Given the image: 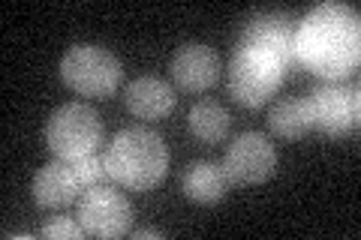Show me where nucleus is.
I'll use <instances>...</instances> for the list:
<instances>
[{
  "instance_id": "f257e3e1",
  "label": "nucleus",
  "mask_w": 361,
  "mask_h": 240,
  "mask_svg": "<svg viewBox=\"0 0 361 240\" xmlns=\"http://www.w3.org/2000/svg\"><path fill=\"white\" fill-rule=\"evenodd\" d=\"M295 54L310 72L343 78L358 66V15L341 4H322L301 21Z\"/></svg>"
},
{
  "instance_id": "f03ea898",
  "label": "nucleus",
  "mask_w": 361,
  "mask_h": 240,
  "mask_svg": "<svg viewBox=\"0 0 361 240\" xmlns=\"http://www.w3.org/2000/svg\"><path fill=\"white\" fill-rule=\"evenodd\" d=\"M106 168L109 177L127 189H154L169 171L166 141L145 127L121 130L106 151Z\"/></svg>"
},
{
  "instance_id": "7ed1b4c3",
  "label": "nucleus",
  "mask_w": 361,
  "mask_h": 240,
  "mask_svg": "<svg viewBox=\"0 0 361 240\" xmlns=\"http://www.w3.org/2000/svg\"><path fill=\"white\" fill-rule=\"evenodd\" d=\"M45 144L58 159L75 163L87 153H97V147L103 144V120L85 102H63L49 118Z\"/></svg>"
},
{
  "instance_id": "20e7f679",
  "label": "nucleus",
  "mask_w": 361,
  "mask_h": 240,
  "mask_svg": "<svg viewBox=\"0 0 361 240\" xmlns=\"http://www.w3.org/2000/svg\"><path fill=\"white\" fill-rule=\"evenodd\" d=\"M121 61L103 45H73L61 57V78L63 84L82 96H111L121 84Z\"/></svg>"
},
{
  "instance_id": "39448f33",
  "label": "nucleus",
  "mask_w": 361,
  "mask_h": 240,
  "mask_svg": "<svg viewBox=\"0 0 361 240\" xmlns=\"http://www.w3.org/2000/svg\"><path fill=\"white\" fill-rule=\"evenodd\" d=\"M283 75L286 66L274 54L241 45L229 66V90L235 102H241L244 108H259L277 94V87L283 84Z\"/></svg>"
},
{
  "instance_id": "423d86ee",
  "label": "nucleus",
  "mask_w": 361,
  "mask_h": 240,
  "mask_svg": "<svg viewBox=\"0 0 361 240\" xmlns=\"http://www.w3.org/2000/svg\"><path fill=\"white\" fill-rule=\"evenodd\" d=\"M223 171L235 187H256L277 171V147L262 132L238 135L223 156Z\"/></svg>"
},
{
  "instance_id": "0eeeda50",
  "label": "nucleus",
  "mask_w": 361,
  "mask_h": 240,
  "mask_svg": "<svg viewBox=\"0 0 361 240\" xmlns=\"http://www.w3.org/2000/svg\"><path fill=\"white\" fill-rule=\"evenodd\" d=\"M78 222L90 237H123L130 232L133 208L111 184H99L82 192L78 201Z\"/></svg>"
},
{
  "instance_id": "6e6552de",
  "label": "nucleus",
  "mask_w": 361,
  "mask_h": 240,
  "mask_svg": "<svg viewBox=\"0 0 361 240\" xmlns=\"http://www.w3.org/2000/svg\"><path fill=\"white\" fill-rule=\"evenodd\" d=\"M310 123L329 139L353 132L358 127V90L355 87H337V84H319L307 96Z\"/></svg>"
},
{
  "instance_id": "1a4fd4ad",
  "label": "nucleus",
  "mask_w": 361,
  "mask_h": 240,
  "mask_svg": "<svg viewBox=\"0 0 361 240\" xmlns=\"http://www.w3.org/2000/svg\"><path fill=\"white\" fill-rule=\"evenodd\" d=\"M295 33H298V25L292 18L280 15V13H259L247 21V27L241 33V45H250V49L274 54L289 72L292 66L298 63Z\"/></svg>"
},
{
  "instance_id": "9d476101",
  "label": "nucleus",
  "mask_w": 361,
  "mask_h": 240,
  "mask_svg": "<svg viewBox=\"0 0 361 240\" xmlns=\"http://www.w3.org/2000/svg\"><path fill=\"white\" fill-rule=\"evenodd\" d=\"M172 82L187 90V94H202V90L214 87V82L220 78V57L211 45L202 42H187L172 54Z\"/></svg>"
},
{
  "instance_id": "9b49d317",
  "label": "nucleus",
  "mask_w": 361,
  "mask_h": 240,
  "mask_svg": "<svg viewBox=\"0 0 361 240\" xmlns=\"http://www.w3.org/2000/svg\"><path fill=\"white\" fill-rule=\"evenodd\" d=\"M82 192L85 184L78 177V168L66 159H54V163L42 165L33 177V201L45 210H61L66 204H73Z\"/></svg>"
},
{
  "instance_id": "f8f14e48",
  "label": "nucleus",
  "mask_w": 361,
  "mask_h": 240,
  "mask_svg": "<svg viewBox=\"0 0 361 240\" xmlns=\"http://www.w3.org/2000/svg\"><path fill=\"white\" fill-rule=\"evenodd\" d=\"M175 87L166 84L163 78H154V75H142L127 87L123 94V102L127 108L135 114L139 120H160L166 118L169 111L175 108Z\"/></svg>"
},
{
  "instance_id": "ddd939ff",
  "label": "nucleus",
  "mask_w": 361,
  "mask_h": 240,
  "mask_svg": "<svg viewBox=\"0 0 361 240\" xmlns=\"http://www.w3.org/2000/svg\"><path fill=\"white\" fill-rule=\"evenodd\" d=\"M184 196L196 204H217L226 189H229V177H226L223 165L211 163V159H199V163H190V168L184 171Z\"/></svg>"
},
{
  "instance_id": "4468645a",
  "label": "nucleus",
  "mask_w": 361,
  "mask_h": 240,
  "mask_svg": "<svg viewBox=\"0 0 361 240\" xmlns=\"http://www.w3.org/2000/svg\"><path fill=\"white\" fill-rule=\"evenodd\" d=\"M268 130L274 132L277 139H286V141H295L301 135H307L313 130L307 99H301V96L280 99L277 106L268 111Z\"/></svg>"
},
{
  "instance_id": "2eb2a0df",
  "label": "nucleus",
  "mask_w": 361,
  "mask_h": 240,
  "mask_svg": "<svg viewBox=\"0 0 361 240\" xmlns=\"http://www.w3.org/2000/svg\"><path fill=\"white\" fill-rule=\"evenodd\" d=\"M232 130V118L220 102L214 99H202L190 108V132L205 144H220L226 141V135Z\"/></svg>"
},
{
  "instance_id": "dca6fc26",
  "label": "nucleus",
  "mask_w": 361,
  "mask_h": 240,
  "mask_svg": "<svg viewBox=\"0 0 361 240\" xmlns=\"http://www.w3.org/2000/svg\"><path fill=\"white\" fill-rule=\"evenodd\" d=\"M75 168H78V177H82L85 189L99 187V184H106V180H111L109 168H106V156H99V153H87L82 159H75Z\"/></svg>"
},
{
  "instance_id": "f3484780",
  "label": "nucleus",
  "mask_w": 361,
  "mask_h": 240,
  "mask_svg": "<svg viewBox=\"0 0 361 240\" xmlns=\"http://www.w3.org/2000/svg\"><path fill=\"white\" fill-rule=\"evenodd\" d=\"M42 237H51V240H82L87 232L82 222L75 220H66V216H61V220H51L49 225H42Z\"/></svg>"
},
{
  "instance_id": "a211bd4d",
  "label": "nucleus",
  "mask_w": 361,
  "mask_h": 240,
  "mask_svg": "<svg viewBox=\"0 0 361 240\" xmlns=\"http://www.w3.org/2000/svg\"><path fill=\"white\" fill-rule=\"evenodd\" d=\"M133 237H135V240H148V237H157V240H160L163 234L157 232V228H142V232H133Z\"/></svg>"
}]
</instances>
